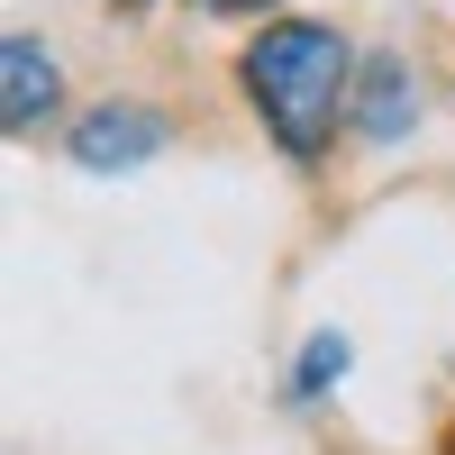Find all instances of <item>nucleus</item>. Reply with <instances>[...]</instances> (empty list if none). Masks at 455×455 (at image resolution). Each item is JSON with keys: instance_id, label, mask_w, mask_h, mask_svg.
<instances>
[{"instance_id": "obj_1", "label": "nucleus", "mask_w": 455, "mask_h": 455, "mask_svg": "<svg viewBox=\"0 0 455 455\" xmlns=\"http://www.w3.org/2000/svg\"><path fill=\"white\" fill-rule=\"evenodd\" d=\"M355 73H364V55L328 19H264L237 55V92L291 164H319L337 128L355 119Z\"/></svg>"}, {"instance_id": "obj_2", "label": "nucleus", "mask_w": 455, "mask_h": 455, "mask_svg": "<svg viewBox=\"0 0 455 455\" xmlns=\"http://www.w3.org/2000/svg\"><path fill=\"white\" fill-rule=\"evenodd\" d=\"M164 146H173V119L156 100H92L83 119L64 128V156L83 173H137V164H156Z\"/></svg>"}, {"instance_id": "obj_3", "label": "nucleus", "mask_w": 455, "mask_h": 455, "mask_svg": "<svg viewBox=\"0 0 455 455\" xmlns=\"http://www.w3.org/2000/svg\"><path fill=\"white\" fill-rule=\"evenodd\" d=\"M64 109V64L46 36L10 28V46H0V119H10V137H36Z\"/></svg>"}, {"instance_id": "obj_4", "label": "nucleus", "mask_w": 455, "mask_h": 455, "mask_svg": "<svg viewBox=\"0 0 455 455\" xmlns=\"http://www.w3.org/2000/svg\"><path fill=\"white\" fill-rule=\"evenodd\" d=\"M364 146H401L410 128H419V73H410L401 55H364L355 73V119H347Z\"/></svg>"}, {"instance_id": "obj_5", "label": "nucleus", "mask_w": 455, "mask_h": 455, "mask_svg": "<svg viewBox=\"0 0 455 455\" xmlns=\"http://www.w3.org/2000/svg\"><path fill=\"white\" fill-rule=\"evenodd\" d=\"M347 355H355L347 337H337V328H319L310 347H300V373H291V401H319L328 383H347Z\"/></svg>"}, {"instance_id": "obj_6", "label": "nucleus", "mask_w": 455, "mask_h": 455, "mask_svg": "<svg viewBox=\"0 0 455 455\" xmlns=\"http://www.w3.org/2000/svg\"><path fill=\"white\" fill-rule=\"evenodd\" d=\"M192 10H210V19H246V10H274V0H192Z\"/></svg>"}, {"instance_id": "obj_7", "label": "nucleus", "mask_w": 455, "mask_h": 455, "mask_svg": "<svg viewBox=\"0 0 455 455\" xmlns=\"http://www.w3.org/2000/svg\"><path fill=\"white\" fill-rule=\"evenodd\" d=\"M109 10H146V0H109Z\"/></svg>"}]
</instances>
